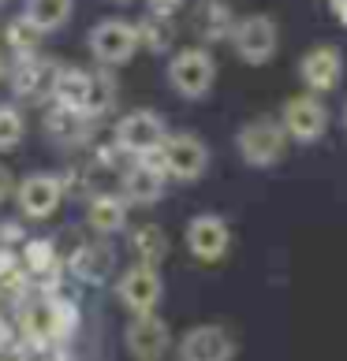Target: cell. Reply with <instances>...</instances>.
<instances>
[{
	"label": "cell",
	"instance_id": "obj_7",
	"mask_svg": "<svg viewBox=\"0 0 347 361\" xmlns=\"http://www.w3.org/2000/svg\"><path fill=\"white\" fill-rule=\"evenodd\" d=\"M280 127H284L288 142H322L325 130H329V104L317 97V93H295V97L284 101L280 109Z\"/></svg>",
	"mask_w": 347,
	"mask_h": 361
},
{
	"label": "cell",
	"instance_id": "obj_30",
	"mask_svg": "<svg viewBox=\"0 0 347 361\" xmlns=\"http://www.w3.org/2000/svg\"><path fill=\"white\" fill-rule=\"evenodd\" d=\"M183 4H187V0H146V8H150L153 16H168V19L176 16Z\"/></svg>",
	"mask_w": 347,
	"mask_h": 361
},
{
	"label": "cell",
	"instance_id": "obj_2",
	"mask_svg": "<svg viewBox=\"0 0 347 361\" xmlns=\"http://www.w3.org/2000/svg\"><path fill=\"white\" fill-rule=\"evenodd\" d=\"M168 86L176 97L183 101H202L209 97L213 82H217V63H213L209 49L202 45H187V49H176L168 60Z\"/></svg>",
	"mask_w": 347,
	"mask_h": 361
},
{
	"label": "cell",
	"instance_id": "obj_16",
	"mask_svg": "<svg viewBox=\"0 0 347 361\" xmlns=\"http://www.w3.org/2000/svg\"><path fill=\"white\" fill-rule=\"evenodd\" d=\"M232 26H235V11H232L228 0H198L191 8V34L198 37L202 49L228 42Z\"/></svg>",
	"mask_w": 347,
	"mask_h": 361
},
{
	"label": "cell",
	"instance_id": "obj_20",
	"mask_svg": "<svg viewBox=\"0 0 347 361\" xmlns=\"http://www.w3.org/2000/svg\"><path fill=\"white\" fill-rule=\"evenodd\" d=\"M93 123L83 112H71V109H60V104H49L45 112V135L57 142V145H78L90 138Z\"/></svg>",
	"mask_w": 347,
	"mask_h": 361
},
{
	"label": "cell",
	"instance_id": "obj_27",
	"mask_svg": "<svg viewBox=\"0 0 347 361\" xmlns=\"http://www.w3.org/2000/svg\"><path fill=\"white\" fill-rule=\"evenodd\" d=\"M49 298V310H52V339L60 343H71L75 331H78V305L75 298H68V294H45Z\"/></svg>",
	"mask_w": 347,
	"mask_h": 361
},
{
	"label": "cell",
	"instance_id": "obj_25",
	"mask_svg": "<svg viewBox=\"0 0 347 361\" xmlns=\"http://www.w3.org/2000/svg\"><path fill=\"white\" fill-rule=\"evenodd\" d=\"M131 250H135L139 264H153V269H161V261L168 257V235L165 227L157 224H142L131 231Z\"/></svg>",
	"mask_w": 347,
	"mask_h": 361
},
{
	"label": "cell",
	"instance_id": "obj_37",
	"mask_svg": "<svg viewBox=\"0 0 347 361\" xmlns=\"http://www.w3.org/2000/svg\"><path fill=\"white\" fill-rule=\"evenodd\" d=\"M329 4H340V0H329Z\"/></svg>",
	"mask_w": 347,
	"mask_h": 361
},
{
	"label": "cell",
	"instance_id": "obj_3",
	"mask_svg": "<svg viewBox=\"0 0 347 361\" xmlns=\"http://www.w3.org/2000/svg\"><path fill=\"white\" fill-rule=\"evenodd\" d=\"M232 49L235 56L247 63V68H265L276 49H280V26L273 16L265 11H250V16H235V26H232Z\"/></svg>",
	"mask_w": 347,
	"mask_h": 361
},
{
	"label": "cell",
	"instance_id": "obj_4",
	"mask_svg": "<svg viewBox=\"0 0 347 361\" xmlns=\"http://www.w3.org/2000/svg\"><path fill=\"white\" fill-rule=\"evenodd\" d=\"M235 149L243 157V164L250 168H273L288 157V135L280 127V119L258 116L235 130Z\"/></svg>",
	"mask_w": 347,
	"mask_h": 361
},
{
	"label": "cell",
	"instance_id": "obj_36",
	"mask_svg": "<svg viewBox=\"0 0 347 361\" xmlns=\"http://www.w3.org/2000/svg\"><path fill=\"white\" fill-rule=\"evenodd\" d=\"M343 123H347V104H343Z\"/></svg>",
	"mask_w": 347,
	"mask_h": 361
},
{
	"label": "cell",
	"instance_id": "obj_26",
	"mask_svg": "<svg viewBox=\"0 0 347 361\" xmlns=\"http://www.w3.org/2000/svg\"><path fill=\"white\" fill-rule=\"evenodd\" d=\"M19 264H23V272L30 276V279H42L45 272H52L64 261H60L57 243H52V238H26L23 253H19Z\"/></svg>",
	"mask_w": 347,
	"mask_h": 361
},
{
	"label": "cell",
	"instance_id": "obj_13",
	"mask_svg": "<svg viewBox=\"0 0 347 361\" xmlns=\"http://www.w3.org/2000/svg\"><path fill=\"white\" fill-rule=\"evenodd\" d=\"M60 202H64L60 176L37 171V176H26L23 183H16V205L26 220H49L60 209Z\"/></svg>",
	"mask_w": 347,
	"mask_h": 361
},
{
	"label": "cell",
	"instance_id": "obj_29",
	"mask_svg": "<svg viewBox=\"0 0 347 361\" xmlns=\"http://www.w3.org/2000/svg\"><path fill=\"white\" fill-rule=\"evenodd\" d=\"M26 238H30V235L23 231V224H19V220H4V224H0V246L16 250V246L26 243Z\"/></svg>",
	"mask_w": 347,
	"mask_h": 361
},
{
	"label": "cell",
	"instance_id": "obj_18",
	"mask_svg": "<svg viewBox=\"0 0 347 361\" xmlns=\"http://www.w3.org/2000/svg\"><path fill=\"white\" fill-rule=\"evenodd\" d=\"M86 224L98 235H119L127 227V202L119 194H112V190L90 194V202H86Z\"/></svg>",
	"mask_w": 347,
	"mask_h": 361
},
{
	"label": "cell",
	"instance_id": "obj_32",
	"mask_svg": "<svg viewBox=\"0 0 347 361\" xmlns=\"http://www.w3.org/2000/svg\"><path fill=\"white\" fill-rule=\"evenodd\" d=\"M16 269H19V253L8 250V246H0V279H8Z\"/></svg>",
	"mask_w": 347,
	"mask_h": 361
},
{
	"label": "cell",
	"instance_id": "obj_38",
	"mask_svg": "<svg viewBox=\"0 0 347 361\" xmlns=\"http://www.w3.org/2000/svg\"><path fill=\"white\" fill-rule=\"evenodd\" d=\"M0 4H4V0H0Z\"/></svg>",
	"mask_w": 347,
	"mask_h": 361
},
{
	"label": "cell",
	"instance_id": "obj_10",
	"mask_svg": "<svg viewBox=\"0 0 347 361\" xmlns=\"http://www.w3.org/2000/svg\"><path fill=\"white\" fill-rule=\"evenodd\" d=\"M57 71L60 63L49 60V56H26L16 60L8 71V86L19 101H30V104H52V82H57Z\"/></svg>",
	"mask_w": 347,
	"mask_h": 361
},
{
	"label": "cell",
	"instance_id": "obj_5",
	"mask_svg": "<svg viewBox=\"0 0 347 361\" xmlns=\"http://www.w3.org/2000/svg\"><path fill=\"white\" fill-rule=\"evenodd\" d=\"M168 135V123L165 116H157L153 109H135L127 116L116 119L112 127V145L124 157L139 160V157H157V149H161V142Z\"/></svg>",
	"mask_w": 347,
	"mask_h": 361
},
{
	"label": "cell",
	"instance_id": "obj_9",
	"mask_svg": "<svg viewBox=\"0 0 347 361\" xmlns=\"http://www.w3.org/2000/svg\"><path fill=\"white\" fill-rule=\"evenodd\" d=\"M187 250L202 264L224 261L232 250V224L217 212H198V216L187 220Z\"/></svg>",
	"mask_w": 347,
	"mask_h": 361
},
{
	"label": "cell",
	"instance_id": "obj_34",
	"mask_svg": "<svg viewBox=\"0 0 347 361\" xmlns=\"http://www.w3.org/2000/svg\"><path fill=\"white\" fill-rule=\"evenodd\" d=\"M4 71H8V63H4V52H0V78H4Z\"/></svg>",
	"mask_w": 347,
	"mask_h": 361
},
{
	"label": "cell",
	"instance_id": "obj_14",
	"mask_svg": "<svg viewBox=\"0 0 347 361\" xmlns=\"http://www.w3.org/2000/svg\"><path fill=\"white\" fill-rule=\"evenodd\" d=\"M124 343H127V354L135 361H161L172 350V328L157 313H142L127 324Z\"/></svg>",
	"mask_w": 347,
	"mask_h": 361
},
{
	"label": "cell",
	"instance_id": "obj_1",
	"mask_svg": "<svg viewBox=\"0 0 347 361\" xmlns=\"http://www.w3.org/2000/svg\"><path fill=\"white\" fill-rule=\"evenodd\" d=\"M157 164L172 183H198L209 171V145L194 130H168L157 149Z\"/></svg>",
	"mask_w": 347,
	"mask_h": 361
},
{
	"label": "cell",
	"instance_id": "obj_15",
	"mask_svg": "<svg viewBox=\"0 0 347 361\" xmlns=\"http://www.w3.org/2000/svg\"><path fill=\"white\" fill-rule=\"evenodd\" d=\"M299 78L306 82V93H332L343 78V52L336 45H314L306 49V56L299 60Z\"/></svg>",
	"mask_w": 347,
	"mask_h": 361
},
{
	"label": "cell",
	"instance_id": "obj_11",
	"mask_svg": "<svg viewBox=\"0 0 347 361\" xmlns=\"http://www.w3.org/2000/svg\"><path fill=\"white\" fill-rule=\"evenodd\" d=\"M180 361H235V336L224 324H194L176 346Z\"/></svg>",
	"mask_w": 347,
	"mask_h": 361
},
{
	"label": "cell",
	"instance_id": "obj_23",
	"mask_svg": "<svg viewBox=\"0 0 347 361\" xmlns=\"http://www.w3.org/2000/svg\"><path fill=\"white\" fill-rule=\"evenodd\" d=\"M23 16L30 19L42 34H57L71 23L75 16V0H26Z\"/></svg>",
	"mask_w": 347,
	"mask_h": 361
},
{
	"label": "cell",
	"instance_id": "obj_31",
	"mask_svg": "<svg viewBox=\"0 0 347 361\" xmlns=\"http://www.w3.org/2000/svg\"><path fill=\"white\" fill-rule=\"evenodd\" d=\"M11 197H16V176H11V171L0 164V205H8Z\"/></svg>",
	"mask_w": 347,
	"mask_h": 361
},
{
	"label": "cell",
	"instance_id": "obj_8",
	"mask_svg": "<svg viewBox=\"0 0 347 361\" xmlns=\"http://www.w3.org/2000/svg\"><path fill=\"white\" fill-rule=\"evenodd\" d=\"M116 298L119 305L131 313V317H142V313H157V305L165 298V279L161 269L153 264H131V269L116 279Z\"/></svg>",
	"mask_w": 347,
	"mask_h": 361
},
{
	"label": "cell",
	"instance_id": "obj_21",
	"mask_svg": "<svg viewBox=\"0 0 347 361\" xmlns=\"http://www.w3.org/2000/svg\"><path fill=\"white\" fill-rule=\"evenodd\" d=\"M135 34H139V49H150L157 56L176 52V23L168 16H153L146 11L142 19H135Z\"/></svg>",
	"mask_w": 347,
	"mask_h": 361
},
{
	"label": "cell",
	"instance_id": "obj_19",
	"mask_svg": "<svg viewBox=\"0 0 347 361\" xmlns=\"http://www.w3.org/2000/svg\"><path fill=\"white\" fill-rule=\"evenodd\" d=\"M116 97H119V86H116V75L109 68H98L90 71V82H86V97H83V112L90 123H98L105 119L112 109H116Z\"/></svg>",
	"mask_w": 347,
	"mask_h": 361
},
{
	"label": "cell",
	"instance_id": "obj_24",
	"mask_svg": "<svg viewBox=\"0 0 347 361\" xmlns=\"http://www.w3.org/2000/svg\"><path fill=\"white\" fill-rule=\"evenodd\" d=\"M42 37H45V34L37 30V26L26 19L23 11H19L16 19H8V23H4V45H8V52H11L16 60L37 56V52H42Z\"/></svg>",
	"mask_w": 347,
	"mask_h": 361
},
{
	"label": "cell",
	"instance_id": "obj_28",
	"mask_svg": "<svg viewBox=\"0 0 347 361\" xmlns=\"http://www.w3.org/2000/svg\"><path fill=\"white\" fill-rule=\"evenodd\" d=\"M26 138V116L19 104L0 101V153H11Z\"/></svg>",
	"mask_w": 347,
	"mask_h": 361
},
{
	"label": "cell",
	"instance_id": "obj_33",
	"mask_svg": "<svg viewBox=\"0 0 347 361\" xmlns=\"http://www.w3.org/2000/svg\"><path fill=\"white\" fill-rule=\"evenodd\" d=\"M332 16H336V19L347 26V0H340V4H332Z\"/></svg>",
	"mask_w": 347,
	"mask_h": 361
},
{
	"label": "cell",
	"instance_id": "obj_6",
	"mask_svg": "<svg viewBox=\"0 0 347 361\" xmlns=\"http://www.w3.org/2000/svg\"><path fill=\"white\" fill-rule=\"evenodd\" d=\"M86 45H90V56L98 60V68H124V63L135 60L139 52V34H135V23L127 19H101L93 30L86 34Z\"/></svg>",
	"mask_w": 347,
	"mask_h": 361
},
{
	"label": "cell",
	"instance_id": "obj_35",
	"mask_svg": "<svg viewBox=\"0 0 347 361\" xmlns=\"http://www.w3.org/2000/svg\"><path fill=\"white\" fill-rule=\"evenodd\" d=\"M112 4H131V0H112Z\"/></svg>",
	"mask_w": 347,
	"mask_h": 361
},
{
	"label": "cell",
	"instance_id": "obj_12",
	"mask_svg": "<svg viewBox=\"0 0 347 361\" xmlns=\"http://www.w3.org/2000/svg\"><path fill=\"white\" fill-rule=\"evenodd\" d=\"M165 171L161 164H157V157H139L131 160V164H124V179H119V197H124L127 205H142L150 209L165 197Z\"/></svg>",
	"mask_w": 347,
	"mask_h": 361
},
{
	"label": "cell",
	"instance_id": "obj_22",
	"mask_svg": "<svg viewBox=\"0 0 347 361\" xmlns=\"http://www.w3.org/2000/svg\"><path fill=\"white\" fill-rule=\"evenodd\" d=\"M86 82H90V68H78V63H60L57 82H52V104L78 112V109H83V97H86Z\"/></svg>",
	"mask_w": 347,
	"mask_h": 361
},
{
	"label": "cell",
	"instance_id": "obj_17",
	"mask_svg": "<svg viewBox=\"0 0 347 361\" xmlns=\"http://www.w3.org/2000/svg\"><path fill=\"white\" fill-rule=\"evenodd\" d=\"M78 283H86V287H101L105 279H109L116 272V250L109 243H83V246H75L71 250V257L68 264H64Z\"/></svg>",
	"mask_w": 347,
	"mask_h": 361
}]
</instances>
